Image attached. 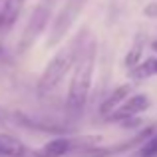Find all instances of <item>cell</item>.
I'll list each match as a JSON object with an SVG mask.
<instances>
[{
    "instance_id": "cell-14",
    "label": "cell",
    "mask_w": 157,
    "mask_h": 157,
    "mask_svg": "<svg viewBox=\"0 0 157 157\" xmlns=\"http://www.w3.org/2000/svg\"><path fill=\"white\" fill-rule=\"evenodd\" d=\"M151 48H153V50L157 52V40H155V42H151Z\"/></svg>"
},
{
    "instance_id": "cell-1",
    "label": "cell",
    "mask_w": 157,
    "mask_h": 157,
    "mask_svg": "<svg viewBox=\"0 0 157 157\" xmlns=\"http://www.w3.org/2000/svg\"><path fill=\"white\" fill-rule=\"evenodd\" d=\"M96 42L90 40L84 46L80 58H78L76 66H74V76L70 82V92H68V115L72 121L82 117V111L86 107L90 96V88H92V76H94V66H96Z\"/></svg>"
},
{
    "instance_id": "cell-8",
    "label": "cell",
    "mask_w": 157,
    "mask_h": 157,
    "mask_svg": "<svg viewBox=\"0 0 157 157\" xmlns=\"http://www.w3.org/2000/svg\"><path fill=\"white\" fill-rule=\"evenodd\" d=\"M0 157H26V145L10 133H0Z\"/></svg>"
},
{
    "instance_id": "cell-10",
    "label": "cell",
    "mask_w": 157,
    "mask_h": 157,
    "mask_svg": "<svg viewBox=\"0 0 157 157\" xmlns=\"http://www.w3.org/2000/svg\"><path fill=\"white\" fill-rule=\"evenodd\" d=\"M137 157H157V131L139 147Z\"/></svg>"
},
{
    "instance_id": "cell-3",
    "label": "cell",
    "mask_w": 157,
    "mask_h": 157,
    "mask_svg": "<svg viewBox=\"0 0 157 157\" xmlns=\"http://www.w3.org/2000/svg\"><path fill=\"white\" fill-rule=\"evenodd\" d=\"M88 0H64L60 12L56 14L52 26H50V34H48V48H56L66 36L70 34L72 26L76 24L80 12L86 8Z\"/></svg>"
},
{
    "instance_id": "cell-15",
    "label": "cell",
    "mask_w": 157,
    "mask_h": 157,
    "mask_svg": "<svg viewBox=\"0 0 157 157\" xmlns=\"http://www.w3.org/2000/svg\"><path fill=\"white\" fill-rule=\"evenodd\" d=\"M4 26V22H2V16H0V28H2Z\"/></svg>"
},
{
    "instance_id": "cell-5",
    "label": "cell",
    "mask_w": 157,
    "mask_h": 157,
    "mask_svg": "<svg viewBox=\"0 0 157 157\" xmlns=\"http://www.w3.org/2000/svg\"><path fill=\"white\" fill-rule=\"evenodd\" d=\"M149 105H151V101H149V98H147L145 94H135V96L127 98V100L123 101V104L119 105L107 119H109V121H117V123L129 121V119L137 117L141 111L149 109Z\"/></svg>"
},
{
    "instance_id": "cell-9",
    "label": "cell",
    "mask_w": 157,
    "mask_h": 157,
    "mask_svg": "<svg viewBox=\"0 0 157 157\" xmlns=\"http://www.w3.org/2000/svg\"><path fill=\"white\" fill-rule=\"evenodd\" d=\"M131 72V78L133 80H143V78L149 76H157V58H145L139 66H135Z\"/></svg>"
},
{
    "instance_id": "cell-4",
    "label": "cell",
    "mask_w": 157,
    "mask_h": 157,
    "mask_svg": "<svg viewBox=\"0 0 157 157\" xmlns=\"http://www.w3.org/2000/svg\"><path fill=\"white\" fill-rule=\"evenodd\" d=\"M50 18H52V8L46 6L44 2H40L38 6L32 10L30 18H28L26 26H24V30H22V36H20V40H18V46H16L20 54L30 50V46L36 42V38L46 30Z\"/></svg>"
},
{
    "instance_id": "cell-6",
    "label": "cell",
    "mask_w": 157,
    "mask_h": 157,
    "mask_svg": "<svg viewBox=\"0 0 157 157\" xmlns=\"http://www.w3.org/2000/svg\"><path fill=\"white\" fill-rule=\"evenodd\" d=\"M76 147V139L70 137H56L50 139L48 143H44L40 149L34 151V157H64L66 153Z\"/></svg>"
},
{
    "instance_id": "cell-11",
    "label": "cell",
    "mask_w": 157,
    "mask_h": 157,
    "mask_svg": "<svg viewBox=\"0 0 157 157\" xmlns=\"http://www.w3.org/2000/svg\"><path fill=\"white\" fill-rule=\"evenodd\" d=\"M141 48H143V44H141V42H137L133 48H131V52L125 56V66H127L129 70H133L135 66L141 64Z\"/></svg>"
},
{
    "instance_id": "cell-7",
    "label": "cell",
    "mask_w": 157,
    "mask_h": 157,
    "mask_svg": "<svg viewBox=\"0 0 157 157\" xmlns=\"http://www.w3.org/2000/svg\"><path fill=\"white\" fill-rule=\"evenodd\" d=\"M131 90H133V86H131V84L117 86V88H115L113 92H111L109 96H107L105 100H104V104L100 105V113L104 115V117H109V115L113 113V111L117 109V107L131 96Z\"/></svg>"
},
{
    "instance_id": "cell-2",
    "label": "cell",
    "mask_w": 157,
    "mask_h": 157,
    "mask_svg": "<svg viewBox=\"0 0 157 157\" xmlns=\"http://www.w3.org/2000/svg\"><path fill=\"white\" fill-rule=\"evenodd\" d=\"M84 38H86V32H80L76 38L70 40L68 46L60 48V50L54 54V58L46 64L42 76H40V82H38V88L42 90V92H52V90H56L58 86H60V82L66 78V74L76 66L78 58H80V54L86 46Z\"/></svg>"
},
{
    "instance_id": "cell-12",
    "label": "cell",
    "mask_w": 157,
    "mask_h": 157,
    "mask_svg": "<svg viewBox=\"0 0 157 157\" xmlns=\"http://www.w3.org/2000/svg\"><path fill=\"white\" fill-rule=\"evenodd\" d=\"M40 2H44L46 6H50L52 10H54V6H56V2H60V0H40Z\"/></svg>"
},
{
    "instance_id": "cell-13",
    "label": "cell",
    "mask_w": 157,
    "mask_h": 157,
    "mask_svg": "<svg viewBox=\"0 0 157 157\" xmlns=\"http://www.w3.org/2000/svg\"><path fill=\"white\" fill-rule=\"evenodd\" d=\"M155 12H157V6H149L145 10V14H155Z\"/></svg>"
}]
</instances>
